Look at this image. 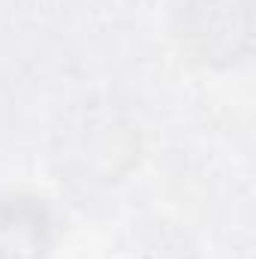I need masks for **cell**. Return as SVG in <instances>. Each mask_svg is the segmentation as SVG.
I'll list each match as a JSON object with an SVG mask.
<instances>
[{"label": "cell", "mask_w": 256, "mask_h": 259, "mask_svg": "<svg viewBox=\"0 0 256 259\" xmlns=\"http://www.w3.org/2000/svg\"><path fill=\"white\" fill-rule=\"evenodd\" d=\"M52 247V214L27 196L0 199V259H42Z\"/></svg>", "instance_id": "cell-1"}]
</instances>
